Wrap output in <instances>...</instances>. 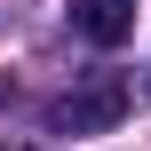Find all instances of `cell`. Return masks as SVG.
<instances>
[{
  "mask_svg": "<svg viewBox=\"0 0 151 151\" xmlns=\"http://www.w3.org/2000/svg\"><path fill=\"white\" fill-rule=\"evenodd\" d=\"M127 104H135V96H127V80H119V72H88L72 96H56V111H48V119H56L64 135H104V127H119V119H127Z\"/></svg>",
  "mask_w": 151,
  "mask_h": 151,
  "instance_id": "1",
  "label": "cell"
},
{
  "mask_svg": "<svg viewBox=\"0 0 151 151\" xmlns=\"http://www.w3.org/2000/svg\"><path fill=\"white\" fill-rule=\"evenodd\" d=\"M72 32L96 48H119L135 32V0H72Z\"/></svg>",
  "mask_w": 151,
  "mask_h": 151,
  "instance_id": "2",
  "label": "cell"
},
{
  "mask_svg": "<svg viewBox=\"0 0 151 151\" xmlns=\"http://www.w3.org/2000/svg\"><path fill=\"white\" fill-rule=\"evenodd\" d=\"M0 151H32V143H0Z\"/></svg>",
  "mask_w": 151,
  "mask_h": 151,
  "instance_id": "3",
  "label": "cell"
}]
</instances>
